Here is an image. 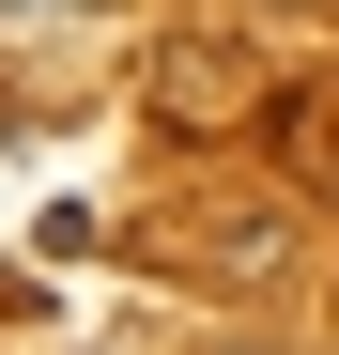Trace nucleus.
Returning <instances> with one entry per match:
<instances>
[{
    "label": "nucleus",
    "instance_id": "obj_1",
    "mask_svg": "<svg viewBox=\"0 0 339 355\" xmlns=\"http://www.w3.org/2000/svg\"><path fill=\"white\" fill-rule=\"evenodd\" d=\"M0 16H93V0H0Z\"/></svg>",
    "mask_w": 339,
    "mask_h": 355
}]
</instances>
